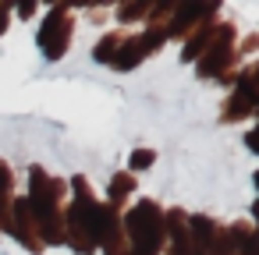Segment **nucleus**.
<instances>
[{"label":"nucleus","mask_w":259,"mask_h":255,"mask_svg":"<svg viewBox=\"0 0 259 255\" xmlns=\"http://www.w3.org/2000/svg\"><path fill=\"white\" fill-rule=\"evenodd\" d=\"M4 25H8V15H4V11H0V32H4Z\"/></svg>","instance_id":"f03ea898"},{"label":"nucleus","mask_w":259,"mask_h":255,"mask_svg":"<svg viewBox=\"0 0 259 255\" xmlns=\"http://www.w3.org/2000/svg\"><path fill=\"white\" fill-rule=\"evenodd\" d=\"M153 160H156L153 149H135L132 152V170H146V167H153Z\"/></svg>","instance_id":"f257e3e1"}]
</instances>
